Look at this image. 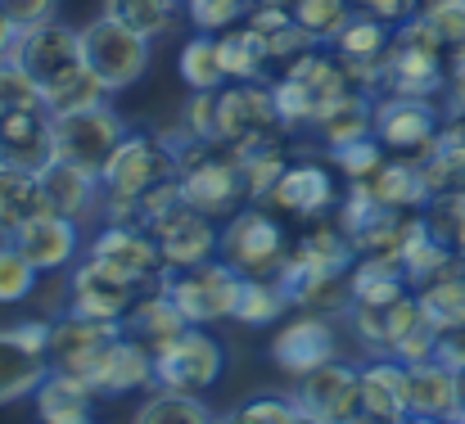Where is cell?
<instances>
[{"mask_svg": "<svg viewBox=\"0 0 465 424\" xmlns=\"http://www.w3.org/2000/svg\"><path fill=\"white\" fill-rule=\"evenodd\" d=\"M352 262H357L352 240L334 226V217H325V222H312L294 240L276 281L290 293V307H303L316 316H343L352 307V298H348Z\"/></svg>", "mask_w": 465, "mask_h": 424, "instance_id": "obj_1", "label": "cell"}, {"mask_svg": "<svg viewBox=\"0 0 465 424\" xmlns=\"http://www.w3.org/2000/svg\"><path fill=\"white\" fill-rule=\"evenodd\" d=\"M172 181H176V144L150 132H127L100 172L104 222H136L141 203Z\"/></svg>", "mask_w": 465, "mask_h": 424, "instance_id": "obj_2", "label": "cell"}, {"mask_svg": "<svg viewBox=\"0 0 465 424\" xmlns=\"http://www.w3.org/2000/svg\"><path fill=\"white\" fill-rule=\"evenodd\" d=\"M176 185H181V199L213 222H226L231 212L249 203L240 153H231L217 141H190L176 149Z\"/></svg>", "mask_w": 465, "mask_h": 424, "instance_id": "obj_3", "label": "cell"}, {"mask_svg": "<svg viewBox=\"0 0 465 424\" xmlns=\"http://www.w3.org/2000/svg\"><path fill=\"white\" fill-rule=\"evenodd\" d=\"M272 91H276V109H281V118H285L290 132H303V127L316 132V123L343 95H352L357 86H352L348 68L339 64V54L321 45V50L303 54L299 64H290L285 73H276Z\"/></svg>", "mask_w": 465, "mask_h": 424, "instance_id": "obj_4", "label": "cell"}, {"mask_svg": "<svg viewBox=\"0 0 465 424\" xmlns=\"http://www.w3.org/2000/svg\"><path fill=\"white\" fill-rule=\"evenodd\" d=\"M380 95H411V100L448 95V45L430 23L411 18L393 27V41L380 68Z\"/></svg>", "mask_w": 465, "mask_h": 424, "instance_id": "obj_5", "label": "cell"}, {"mask_svg": "<svg viewBox=\"0 0 465 424\" xmlns=\"http://www.w3.org/2000/svg\"><path fill=\"white\" fill-rule=\"evenodd\" d=\"M294 136L276 109L272 82H231L217 91V144L231 153H253L272 149Z\"/></svg>", "mask_w": 465, "mask_h": 424, "instance_id": "obj_6", "label": "cell"}, {"mask_svg": "<svg viewBox=\"0 0 465 424\" xmlns=\"http://www.w3.org/2000/svg\"><path fill=\"white\" fill-rule=\"evenodd\" d=\"M294 240L290 231L281 226V217L262 203H244L240 212H231L222 222V249L217 258L226 267H235L244 281H258V276H281L285 258H290Z\"/></svg>", "mask_w": 465, "mask_h": 424, "instance_id": "obj_7", "label": "cell"}, {"mask_svg": "<svg viewBox=\"0 0 465 424\" xmlns=\"http://www.w3.org/2000/svg\"><path fill=\"white\" fill-rule=\"evenodd\" d=\"M82 54H86V68L104 82V91L118 95V91H132L150 73L154 41H145L141 32H132V27L100 14V18H91L82 27Z\"/></svg>", "mask_w": 465, "mask_h": 424, "instance_id": "obj_8", "label": "cell"}, {"mask_svg": "<svg viewBox=\"0 0 465 424\" xmlns=\"http://www.w3.org/2000/svg\"><path fill=\"white\" fill-rule=\"evenodd\" d=\"M240 284H244V276L235 267L213 258V262H199V267H185V271H163L158 289L185 311L190 325H217V320L235 316Z\"/></svg>", "mask_w": 465, "mask_h": 424, "instance_id": "obj_9", "label": "cell"}, {"mask_svg": "<svg viewBox=\"0 0 465 424\" xmlns=\"http://www.w3.org/2000/svg\"><path fill=\"white\" fill-rule=\"evenodd\" d=\"M222 370H226V352L203 325H190L181 339L154 352V389H167V393L203 398L222 380Z\"/></svg>", "mask_w": 465, "mask_h": 424, "instance_id": "obj_10", "label": "cell"}, {"mask_svg": "<svg viewBox=\"0 0 465 424\" xmlns=\"http://www.w3.org/2000/svg\"><path fill=\"white\" fill-rule=\"evenodd\" d=\"M14 64L45 91L64 77H73L77 68H86L82 54V27L64 23V18H45L32 27H18V45H14Z\"/></svg>", "mask_w": 465, "mask_h": 424, "instance_id": "obj_11", "label": "cell"}, {"mask_svg": "<svg viewBox=\"0 0 465 424\" xmlns=\"http://www.w3.org/2000/svg\"><path fill=\"white\" fill-rule=\"evenodd\" d=\"M343 190H339V172H330L316 158H290V167L281 172V181L272 185V194L262 199V208H272L276 217H294V222H325L334 217Z\"/></svg>", "mask_w": 465, "mask_h": 424, "instance_id": "obj_12", "label": "cell"}, {"mask_svg": "<svg viewBox=\"0 0 465 424\" xmlns=\"http://www.w3.org/2000/svg\"><path fill=\"white\" fill-rule=\"evenodd\" d=\"M50 375V320H18L0 330V407L23 402Z\"/></svg>", "mask_w": 465, "mask_h": 424, "instance_id": "obj_13", "label": "cell"}, {"mask_svg": "<svg viewBox=\"0 0 465 424\" xmlns=\"http://www.w3.org/2000/svg\"><path fill=\"white\" fill-rule=\"evenodd\" d=\"M123 136H127V123H123V113H114V104L64 113V118H54V158L100 176L109 153L123 144Z\"/></svg>", "mask_w": 465, "mask_h": 424, "instance_id": "obj_14", "label": "cell"}, {"mask_svg": "<svg viewBox=\"0 0 465 424\" xmlns=\"http://www.w3.org/2000/svg\"><path fill=\"white\" fill-rule=\"evenodd\" d=\"M127 330L118 320H86V316H73L64 311L59 320H50V370H64V375H77V380H95L109 348L123 339Z\"/></svg>", "mask_w": 465, "mask_h": 424, "instance_id": "obj_15", "label": "cell"}, {"mask_svg": "<svg viewBox=\"0 0 465 424\" xmlns=\"http://www.w3.org/2000/svg\"><path fill=\"white\" fill-rule=\"evenodd\" d=\"M86 258L104 262L109 271H118L123 281H132L136 289H154L163 281V253H158L154 235L141 226V222H104L91 244H86Z\"/></svg>", "mask_w": 465, "mask_h": 424, "instance_id": "obj_16", "label": "cell"}, {"mask_svg": "<svg viewBox=\"0 0 465 424\" xmlns=\"http://www.w3.org/2000/svg\"><path fill=\"white\" fill-rule=\"evenodd\" d=\"M443 118L434 100H411V95H375V141L393 158H420L439 141Z\"/></svg>", "mask_w": 465, "mask_h": 424, "instance_id": "obj_17", "label": "cell"}, {"mask_svg": "<svg viewBox=\"0 0 465 424\" xmlns=\"http://www.w3.org/2000/svg\"><path fill=\"white\" fill-rule=\"evenodd\" d=\"M154 235L158 253H163V267L167 271H185V267H199V262H213L217 249H222V226L203 212H194L185 199L176 208H167L163 217H154L145 226Z\"/></svg>", "mask_w": 465, "mask_h": 424, "instance_id": "obj_18", "label": "cell"}, {"mask_svg": "<svg viewBox=\"0 0 465 424\" xmlns=\"http://www.w3.org/2000/svg\"><path fill=\"white\" fill-rule=\"evenodd\" d=\"M141 293H145V289L123 281L118 271H109V267L95 262V258H82V262L68 271V311H73V316H86V320H118V325H123Z\"/></svg>", "mask_w": 465, "mask_h": 424, "instance_id": "obj_19", "label": "cell"}, {"mask_svg": "<svg viewBox=\"0 0 465 424\" xmlns=\"http://www.w3.org/2000/svg\"><path fill=\"white\" fill-rule=\"evenodd\" d=\"M339 352V339H334V316H316L303 311L294 320H285L272 339V361L290 375V380H303L316 366L334 361Z\"/></svg>", "mask_w": 465, "mask_h": 424, "instance_id": "obj_20", "label": "cell"}, {"mask_svg": "<svg viewBox=\"0 0 465 424\" xmlns=\"http://www.w3.org/2000/svg\"><path fill=\"white\" fill-rule=\"evenodd\" d=\"M294 402L308 416H321L330 424H348L361 411V366H343V361L316 366L312 375L299 380Z\"/></svg>", "mask_w": 465, "mask_h": 424, "instance_id": "obj_21", "label": "cell"}, {"mask_svg": "<svg viewBox=\"0 0 465 424\" xmlns=\"http://www.w3.org/2000/svg\"><path fill=\"white\" fill-rule=\"evenodd\" d=\"M0 163L23 172H45L54 163V113L45 104L0 118Z\"/></svg>", "mask_w": 465, "mask_h": 424, "instance_id": "obj_22", "label": "cell"}, {"mask_svg": "<svg viewBox=\"0 0 465 424\" xmlns=\"http://www.w3.org/2000/svg\"><path fill=\"white\" fill-rule=\"evenodd\" d=\"M14 244H18V253H23L41 276H54V271H68V267L77 262L82 231H77V222H68V217H59V212H45V217H36L32 226H23V231L14 235Z\"/></svg>", "mask_w": 465, "mask_h": 424, "instance_id": "obj_23", "label": "cell"}, {"mask_svg": "<svg viewBox=\"0 0 465 424\" xmlns=\"http://www.w3.org/2000/svg\"><path fill=\"white\" fill-rule=\"evenodd\" d=\"M41 185H45V199H50V212L68 217V222H91V217H104V185L95 172H82L73 163H50L41 172Z\"/></svg>", "mask_w": 465, "mask_h": 424, "instance_id": "obj_24", "label": "cell"}, {"mask_svg": "<svg viewBox=\"0 0 465 424\" xmlns=\"http://www.w3.org/2000/svg\"><path fill=\"white\" fill-rule=\"evenodd\" d=\"M91 389H95V398H127V393L154 389V352L141 339L123 334L109 348V357H104L100 375L91 380Z\"/></svg>", "mask_w": 465, "mask_h": 424, "instance_id": "obj_25", "label": "cell"}, {"mask_svg": "<svg viewBox=\"0 0 465 424\" xmlns=\"http://www.w3.org/2000/svg\"><path fill=\"white\" fill-rule=\"evenodd\" d=\"M407 402H411V416L457 420L461 416V370H452L443 361L407 366Z\"/></svg>", "mask_w": 465, "mask_h": 424, "instance_id": "obj_26", "label": "cell"}, {"mask_svg": "<svg viewBox=\"0 0 465 424\" xmlns=\"http://www.w3.org/2000/svg\"><path fill=\"white\" fill-rule=\"evenodd\" d=\"M371 190V199L384 208V212H425L430 203V185H425V172L416 158H384V167L371 176V181H357Z\"/></svg>", "mask_w": 465, "mask_h": 424, "instance_id": "obj_27", "label": "cell"}, {"mask_svg": "<svg viewBox=\"0 0 465 424\" xmlns=\"http://www.w3.org/2000/svg\"><path fill=\"white\" fill-rule=\"evenodd\" d=\"M45 212H50V199H45L41 172L0 163V240H14L23 226H32Z\"/></svg>", "mask_w": 465, "mask_h": 424, "instance_id": "obj_28", "label": "cell"}, {"mask_svg": "<svg viewBox=\"0 0 465 424\" xmlns=\"http://www.w3.org/2000/svg\"><path fill=\"white\" fill-rule=\"evenodd\" d=\"M36 402V420L41 424H95V389L77 375H64V370H50L41 380V389L32 393Z\"/></svg>", "mask_w": 465, "mask_h": 424, "instance_id": "obj_29", "label": "cell"}, {"mask_svg": "<svg viewBox=\"0 0 465 424\" xmlns=\"http://www.w3.org/2000/svg\"><path fill=\"white\" fill-rule=\"evenodd\" d=\"M123 330H127L132 339H141L150 352H158V348H167L172 339H181V334L190 330V320H185V311L154 284V289H145V293L136 298V307L127 311Z\"/></svg>", "mask_w": 465, "mask_h": 424, "instance_id": "obj_30", "label": "cell"}, {"mask_svg": "<svg viewBox=\"0 0 465 424\" xmlns=\"http://www.w3.org/2000/svg\"><path fill=\"white\" fill-rule=\"evenodd\" d=\"M361 411L384 416V420H402L411 416L407 402V366L393 357H375L371 366H361Z\"/></svg>", "mask_w": 465, "mask_h": 424, "instance_id": "obj_31", "label": "cell"}, {"mask_svg": "<svg viewBox=\"0 0 465 424\" xmlns=\"http://www.w3.org/2000/svg\"><path fill=\"white\" fill-rule=\"evenodd\" d=\"M420 172H425V185H430V199L443 194V190H465V123L461 118H448L439 141L430 144V153L416 158Z\"/></svg>", "mask_w": 465, "mask_h": 424, "instance_id": "obj_32", "label": "cell"}, {"mask_svg": "<svg viewBox=\"0 0 465 424\" xmlns=\"http://www.w3.org/2000/svg\"><path fill=\"white\" fill-rule=\"evenodd\" d=\"M402 293H411L402 262H393V258H357V262H352V271H348V298H352V302L389 307V302H398Z\"/></svg>", "mask_w": 465, "mask_h": 424, "instance_id": "obj_33", "label": "cell"}, {"mask_svg": "<svg viewBox=\"0 0 465 424\" xmlns=\"http://www.w3.org/2000/svg\"><path fill=\"white\" fill-rule=\"evenodd\" d=\"M222 45V68H226V86L231 82H267L272 77V64H267V45L262 36L249 27V23H235L217 36Z\"/></svg>", "mask_w": 465, "mask_h": 424, "instance_id": "obj_34", "label": "cell"}, {"mask_svg": "<svg viewBox=\"0 0 465 424\" xmlns=\"http://www.w3.org/2000/svg\"><path fill=\"white\" fill-rule=\"evenodd\" d=\"M371 132H375V95H366V91L343 95V100L316 123V136L330 144V149H343V144H352V141H366Z\"/></svg>", "mask_w": 465, "mask_h": 424, "instance_id": "obj_35", "label": "cell"}, {"mask_svg": "<svg viewBox=\"0 0 465 424\" xmlns=\"http://www.w3.org/2000/svg\"><path fill=\"white\" fill-rule=\"evenodd\" d=\"M100 14L123 23V27H132V32H141L145 41H158V36H167L176 27L185 5L181 0H104Z\"/></svg>", "mask_w": 465, "mask_h": 424, "instance_id": "obj_36", "label": "cell"}, {"mask_svg": "<svg viewBox=\"0 0 465 424\" xmlns=\"http://www.w3.org/2000/svg\"><path fill=\"white\" fill-rule=\"evenodd\" d=\"M176 73L190 91H222L226 86V68H222V45L208 32H194L181 54H176Z\"/></svg>", "mask_w": 465, "mask_h": 424, "instance_id": "obj_37", "label": "cell"}, {"mask_svg": "<svg viewBox=\"0 0 465 424\" xmlns=\"http://www.w3.org/2000/svg\"><path fill=\"white\" fill-rule=\"evenodd\" d=\"M290 311V293L281 289L276 276H258V281H244L240 284V302H235V316L240 325H281Z\"/></svg>", "mask_w": 465, "mask_h": 424, "instance_id": "obj_38", "label": "cell"}, {"mask_svg": "<svg viewBox=\"0 0 465 424\" xmlns=\"http://www.w3.org/2000/svg\"><path fill=\"white\" fill-rule=\"evenodd\" d=\"M41 104H45L54 118H64V113H82V109L109 104V91H104V82H100L91 68H77L73 77L45 86V91H41Z\"/></svg>", "mask_w": 465, "mask_h": 424, "instance_id": "obj_39", "label": "cell"}, {"mask_svg": "<svg viewBox=\"0 0 465 424\" xmlns=\"http://www.w3.org/2000/svg\"><path fill=\"white\" fill-rule=\"evenodd\" d=\"M217 416L190 398V393H167V389H150V398L141 402L136 420L132 424H213Z\"/></svg>", "mask_w": 465, "mask_h": 424, "instance_id": "obj_40", "label": "cell"}, {"mask_svg": "<svg viewBox=\"0 0 465 424\" xmlns=\"http://www.w3.org/2000/svg\"><path fill=\"white\" fill-rule=\"evenodd\" d=\"M290 14H294V23L308 32L316 45H330V41L348 27V18H352L357 9H352V0H294Z\"/></svg>", "mask_w": 465, "mask_h": 424, "instance_id": "obj_41", "label": "cell"}, {"mask_svg": "<svg viewBox=\"0 0 465 424\" xmlns=\"http://www.w3.org/2000/svg\"><path fill=\"white\" fill-rule=\"evenodd\" d=\"M425 226L439 244L465 253V190H443L425 203Z\"/></svg>", "mask_w": 465, "mask_h": 424, "instance_id": "obj_42", "label": "cell"}, {"mask_svg": "<svg viewBox=\"0 0 465 424\" xmlns=\"http://www.w3.org/2000/svg\"><path fill=\"white\" fill-rule=\"evenodd\" d=\"M285 167H290L285 144L240 153V176H244V194H249V203H262V199L272 194V185L281 181V172H285Z\"/></svg>", "mask_w": 465, "mask_h": 424, "instance_id": "obj_43", "label": "cell"}, {"mask_svg": "<svg viewBox=\"0 0 465 424\" xmlns=\"http://www.w3.org/2000/svg\"><path fill=\"white\" fill-rule=\"evenodd\" d=\"M384 158H389V149L375 141V136H366V141H352V144H343V149H330V167L339 172V181H343V185L371 181V176L384 167Z\"/></svg>", "mask_w": 465, "mask_h": 424, "instance_id": "obj_44", "label": "cell"}, {"mask_svg": "<svg viewBox=\"0 0 465 424\" xmlns=\"http://www.w3.org/2000/svg\"><path fill=\"white\" fill-rule=\"evenodd\" d=\"M41 271L18 253L14 240H0V307H14V302H27L36 293Z\"/></svg>", "mask_w": 465, "mask_h": 424, "instance_id": "obj_45", "label": "cell"}, {"mask_svg": "<svg viewBox=\"0 0 465 424\" xmlns=\"http://www.w3.org/2000/svg\"><path fill=\"white\" fill-rule=\"evenodd\" d=\"M416 298H420V307H425L434 330H443L452 320H465V271L452 276V281L430 284V289H416Z\"/></svg>", "mask_w": 465, "mask_h": 424, "instance_id": "obj_46", "label": "cell"}, {"mask_svg": "<svg viewBox=\"0 0 465 424\" xmlns=\"http://www.w3.org/2000/svg\"><path fill=\"white\" fill-rule=\"evenodd\" d=\"M253 0H185V18L194 32H208V36H222L226 27L244 23Z\"/></svg>", "mask_w": 465, "mask_h": 424, "instance_id": "obj_47", "label": "cell"}, {"mask_svg": "<svg viewBox=\"0 0 465 424\" xmlns=\"http://www.w3.org/2000/svg\"><path fill=\"white\" fill-rule=\"evenodd\" d=\"M299 402L294 398H249L231 411H222L213 424H294Z\"/></svg>", "mask_w": 465, "mask_h": 424, "instance_id": "obj_48", "label": "cell"}, {"mask_svg": "<svg viewBox=\"0 0 465 424\" xmlns=\"http://www.w3.org/2000/svg\"><path fill=\"white\" fill-rule=\"evenodd\" d=\"M416 18H420V23H430V27L443 36V45H448V50L465 41V0H420Z\"/></svg>", "mask_w": 465, "mask_h": 424, "instance_id": "obj_49", "label": "cell"}, {"mask_svg": "<svg viewBox=\"0 0 465 424\" xmlns=\"http://www.w3.org/2000/svg\"><path fill=\"white\" fill-rule=\"evenodd\" d=\"M32 104H41V86L9 59V64H0V118H9V113H18V109H32Z\"/></svg>", "mask_w": 465, "mask_h": 424, "instance_id": "obj_50", "label": "cell"}, {"mask_svg": "<svg viewBox=\"0 0 465 424\" xmlns=\"http://www.w3.org/2000/svg\"><path fill=\"white\" fill-rule=\"evenodd\" d=\"M352 9L375 18V23H384V27H402V23L416 18L420 0H352Z\"/></svg>", "mask_w": 465, "mask_h": 424, "instance_id": "obj_51", "label": "cell"}, {"mask_svg": "<svg viewBox=\"0 0 465 424\" xmlns=\"http://www.w3.org/2000/svg\"><path fill=\"white\" fill-rule=\"evenodd\" d=\"M434 361H443V366H452V370H461L465 375V320H452V325L439 330Z\"/></svg>", "mask_w": 465, "mask_h": 424, "instance_id": "obj_52", "label": "cell"}, {"mask_svg": "<svg viewBox=\"0 0 465 424\" xmlns=\"http://www.w3.org/2000/svg\"><path fill=\"white\" fill-rule=\"evenodd\" d=\"M9 9V18L18 27H32V23H45V18H59V5L64 0H0Z\"/></svg>", "mask_w": 465, "mask_h": 424, "instance_id": "obj_53", "label": "cell"}, {"mask_svg": "<svg viewBox=\"0 0 465 424\" xmlns=\"http://www.w3.org/2000/svg\"><path fill=\"white\" fill-rule=\"evenodd\" d=\"M465 104V41L448 50V113Z\"/></svg>", "mask_w": 465, "mask_h": 424, "instance_id": "obj_54", "label": "cell"}, {"mask_svg": "<svg viewBox=\"0 0 465 424\" xmlns=\"http://www.w3.org/2000/svg\"><path fill=\"white\" fill-rule=\"evenodd\" d=\"M14 45H18V23L9 18V9L0 5V64L14 59Z\"/></svg>", "mask_w": 465, "mask_h": 424, "instance_id": "obj_55", "label": "cell"}, {"mask_svg": "<svg viewBox=\"0 0 465 424\" xmlns=\"http://www.w3.org/2000/svg\"><path fill=\"white\" fill-rule=\"evenodd\" d=\"M348 424H393V420H384V416H371V411H357Z\"/></svg>", "mask_w": 465, "mask_h": 424, "instance_id": "obj_56", "label": "cell"}, {"mask_svg": "<svg viewBox=\"0 0 465 424\" xmlns=\"http://www.w3.org/2000/svg\"><path fill=\"white\" fill-rule=\"evenodd\" d=\"M398 424H448V420H430V416H402Z\"/></svg>", "mask_w": 465, "mask_h": 424, "instance_id": "obj_57", "label": "cell"}, {"mask_svg": "<svg viewBox=\"0 0 465 424\" xmlns=\"http://www.w3.org/2000/svg\"><path fill=\"white\" fill-rule=\"evenodd\" d=\"M294 424H330V420H321V416H308V411H299V416H294Z\"/></svg>", "mask_w": 465, "mask_h": 424, "instance_id": "obj_58", "label": "cell"}, {"mask_svg": "<svg viewBox=\"0 0 465 424\" xmlns=\"http://www.w3.org/2000/svg\"><path fill=\"white\" fill-rule=\"evenodd\" d=\"M253 5H276V9H290L294 0H253Z\"/></svg>", "mask_w": 465, "mask_h": 424, "instance_id": "obj_59", "label": "cell"}, {"mask_svg": "<svg viewBox=\"0 0 465 424\" xmlns=\"http://www.w3.org/2000/svg\"><path fill=\"white\" fill-rule=\"evenodd\" d=\"M461 416H465V375H461Z\"/></svg>", "mask_w": 465, "mask_h": 424, "instance_id": "obj_60", "label": "cell"}, {"mask_svg": "<svg viewBox=\"0 0 465 424\" xmlns=\"http://www.w3.org/2000/svg\"><path fill=\"white\" fill-rule=\"evenodd\" d=\"M452 118H461V123H465V104H461V109H457V113H452Z\"/></svg>", "mask_w": 465, "mask_h": 424, "instance_id": "obj_61", "label": "cell"}, {"mask_svg": "<svg viewBox=\"0 0 465 424\" xmlns=\"http://www.w3.org/2000/svg\"><path fill=\"white\" fill-rule=\"evenodd\" d=\"M181 5H185V0H181Z\"/></svg>", "mask_w": 465, "mask_h": 424, "instance_id": "obj_62", "label": "cell"}]
</instances>
